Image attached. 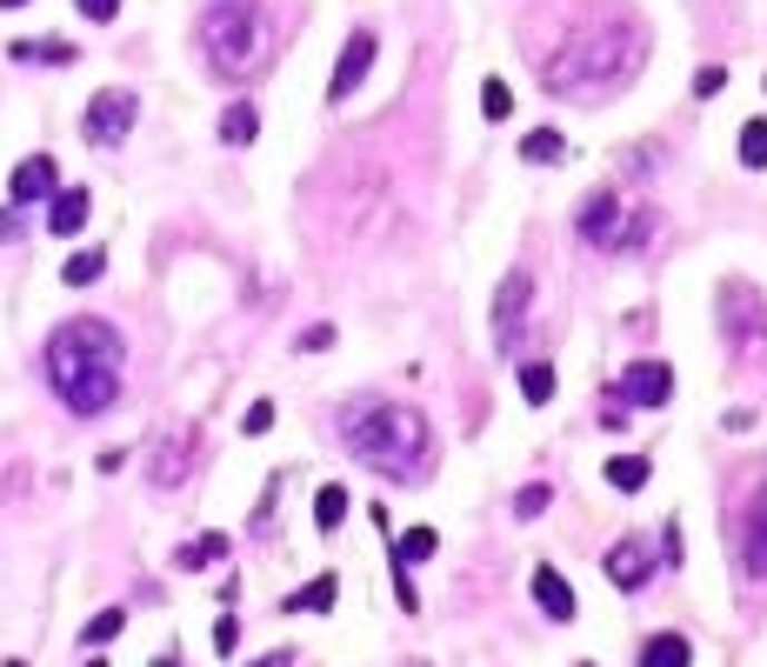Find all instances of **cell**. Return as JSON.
<instances>
[{
    "label": "cell",
    "mask_w": 767,
    "mask_h": 667,
    "mask_svg": "<svg viewBox=\"0 0 767 667\" xmlns=\"http://www.w3.org/2000/svg\"><path fill=\"white\" fill-rule=\"evenodd\" d=\"M47 388L67 401V414H80V421H94V414H107L114 401H120V367H127V341H120V327L114 321H67V327H53L47 334Z\"/></svg>",
    "instance_id": "obj_1"
},
{
    "label": "cell",
    "mask_w": 767,
    "mask_h": 667,
    "mask_svg": "<svg viewBox=\"0 0 767 667\" xmlns=\"http://www.w3.org/2000/svg\"><path fill=\"white\" fill-rule=\"evenodd\" d=\"M341 441L361 468H374L387 481H414L434 461V434L407 401H354L341 414Z\"/></svg>",
    "instance_id": "obj_2"
},
{
    "label": "cell",
    "mask_w": 767,
    "mask_h": 667,
    "mask_svg": "<svg viewBox=\"0 0 767 667\" xmlns=\"http://www.w3.org/2000/svg\"><path fill=\"white\" fill-rule=\"evenodd\" d=\"M200 53H207V67L214 73H247L254 60H260V13H254V0H214L207 13H200Z\"/></svg>",
    "instance_id": "obj_3"
},
{
    "label": "cell",
    "mask_w": 767,
    "mask_h": 667,
    "mask_svg": "<svg viewBox=\"0 0 767 667\" xmlns=\"http://www.w3.org/2000/svg\"><path fill=\"white\" fill-rule=\"evenodd\" d=\"M574 227H581V241L601 247V254H635V247L655 234V207H641L635 194L608 187V194H594V200L574 214Z\"/></svg>",
    "instance_id": "obj_4"
},
{
    "label": "cell",
    "mask_w": 767,
    "mask_h": 667,
    "mask_svg": "<svg viewBox=\"0 0 767 667\" xmlns=\"http://www.w3.org/2000/svg\"><path fill=\"white\" fill-rule=\"evenodd\" d=\"M134 120H140V100H134L127 87H100V94L87 100V114H80V134H87L94 147H120V140L134 134Z\"/></svg>",
    "instance_id": "obj_5"
},
{
    "label": "cell",
    "mask_w": 767,
    "mask_h": 667,
    "mask_svg": "<svg viewBox=\"0 0 767 667\" xmlns=\"http://www.w3.org/2000/svg\"><path fill=\"white\" fill-rule=\"evenodd\" d=\"M528 301H534V281L514 267V274L501 281V294H494V347H501V354H514V341H521V327H528Z\"/></svg>",
    "instance_id": "obj_6"
},
{
    "label": "cell",
    "mask_w": 767,
    "mask_h": 667,
    "mask_svg": "<svg viewBox=\"0 0 767 667\" xmlns=\"http://www.w3.org/2000/svg\"><path fill=\"white\" fill-rule=\"evenodd\" d=\"M621 408H668L675 401V367L668 361H635V367H621Z\"/></svg>",
    "instance_id": "obj_7"
},
{
    "label": "cell",
    "mask_w": 767,
    "mask_h": 667,
    "mask_svg": "<svg viewBox=\"0 0 767 667\" xmlns=\"http://www.w3.org/2000/svg\"><path fill=\"white\" fill-rule=\"evenodd\" d=\"M367 67H374V33H367V27H354V33H347V47H341V60H334L327 100H347V94L367 80Z\"/></svg>",
    "instance_id": "obj_8"
},
{
    "label": "cell",
    "mask_w": 767,
    "mask_h": 667,
    "mask_svg": "<svg viewBox=\"0 0 767 667\" xmlns=\"http://www.w3.org/2000/svg\"><path fill=\"white\" fill-rule=\"evenodd\" d=\"M601 568H608V581H614L621 595H641L648 575H655V555H648L641 541H614V548L601 555Z\"/></svg>",
    "instance_id": "obj_9"
},
{
    "label": "cell",
    "mask_w": 767,
    "mask_h": 667,
    "mask_svg": "<svg viewBox=\"0 0 767 667\" xmlns=\"http://www.w3.org/2000/svg\"><path fill=\"white\" fill-rule=\"evenodd\" d=\"M60 187V174H53V160L47 154H33V160H20L13 167V180H7V194H13V207H27V200H47Z\"/></svg>",
    "instance_id": "obj_10"
},
{
    "label": "cell",
    "mask_w": 767,
    "mask_h": 667,
    "mask_svg": "<svg viewBox=\"0 0 767 667\" xmlns=\"http://www.w3.org/2000/svg\"><path fill=\"white\" fill-rule=\"evenodd\" d=\"M47 200H53L47 227H53L60 241H67V234H80V227H87V214H94V194H87V187H53Z\"/></svg>",
    "instance_id": "obj_11"
},
{
    "label": "cell",
    "mask_w": 767,
    "mask_h": 667,
    "mask_svg": "<svg viewBox=\"0 0 767 667\" xmlns=\"http://www.w3.org/2000/svg\"><path fill=\"white\" fill-rule=\"evenodd\" d=\"M534 601H541V615H548V621H574V588H568V581H561V568H548V561L534 568Z\"/></svg>",
    "instance_id": "obj_12"
},
{
    "label": "cell",
    "mask_w": 767,
    "mask_h": 667,
    "mask_svg": "<svg viewBox=\"0 0 767 667\" xmlns=\"http://www.w3.org/2000/svg\"><path fill=\"white\" fill-rule=\"evenodd\" d=\"M187 461H194V434H167L160 454H154V488H180Z\"/></svg>",
    "instance_id": "obj_13"
},
{
    "label": "cell",
    "mask_w": 767,
    "mask_h": 667,
    "mask_svg": "<svg viewBox=\"0 0 767 667\" xmlns=\"http://www.w3.org/2000/svg\"><path fill=\"white\" fill-rule=\"evenodd\" d=\"M7 53H13V60H27V67H73V60H80V47H73V40H13Z\"/></svg>",
    "instance_id": "obj_14"
},
{
    "label": "cell",
    "mask_w": 767,
    "mask_h": 667,
    "mask_svg": "<svg viewBox=\"0 0 767 667\" xmlns=\"http://www.w3.org/2000/svg\"><path fill=\"white\" fill-rule=\"evenodd\" d=\"M334 601H341V575H314V581H307L301 595H287L281 608H287V615H301V608H307V615H327Z\"/></svg>",
    "instance_id": "obj_15"
},
{
    "label": "cell",
    "mask_w": 767,
    "mask_h": 667,
    "mask_svg": "<svg viewBox=\"0 0 767 667\" xmlns=\"http://www.w3.org/2000/svg\"><path fill=\"white\" fill-rule=\"evenodd\" d=\"M254 134H260V114H254L247 100H234V107L220 114V140H227V147H254Z\"/></svg>",
    "instance_id": "obj_16"
},
{
    "label": "cell",
    "mask_w": 767,
    "mask_h": 667,
    "mask_svg": "<svg viewBox=\"0 0 767 667\" xmlns=\"http://www.w3.org/2000/svg\"><path fill=\"white\" fill-rule=\"evenodd\" d=\"M641 667H695V648H688L681 635H655V641L641 648Z\"/></svg>",
    "instance_id": "obj_17"
},
{
    "label": "cell",
    "mask_w": 767,
    "mask_h": 667,
    "mask_svg": "<svg viewBox=\"0 0 767 667\" xmlns=\"http://www.w3.org/2000/svg\"><path fill=\"white\" fill-rule=\"evenodd\" d=\"M521 160H534V167H554V160H568V140H561L554 127H534V134L521 140Z\"/></svg>",
    "instance_id": "obj_18"
},
{
    "label": "cell",
    "mask_w": 767,
    "mask_h": 667,
    "mask_svg": "<svg viewBox=\"0 0 767 667\" xmlns=\"http://www.w3.org/2000/svg\"><path fill=\"white\" fill-rule=\"evenodd\" d=\"M100 274H107V254H100V247H80V254H67V267H60V281H67V287H94Z\"/></svg>",
    "instance_id": "obj_19"
},
{
    "label": "cell",
    "mask_w": 767,
    "mask_h": 667,
    "mask_svg": "<svg viewBox=\"0 0 767 667\" xmlns=\"http://www.w3.org/2000/svg\"><path fill=\"white\" fill-rule=\"evenodd\" d=\"M608 488H614V494H641V488H648V461H641V454H614V461H608Z\"/></svg>",
    "instance_id": "obj_20"
},
{
    "label": "cell",
    "mask_w": 767,
    "mask_h": 667,
    "mask_svg": "<svg viewBox=\"0 0 767 667\" xmlns=\"http://www.w3.org/2000/svg\"><path fill=\"white\" fill-rule=\"evenodd\" d=\"M341 521H347V488H341V481H327V488L314 494V528H321V534H334Z\"/></svg>",
    "instance_id": "obj_21"
},
{
    "label": "cell",
    "mask_w": 767,
    "mask_h": 667,
    "mask_svg": "<svg viewBox=\"0 0 767 667\" xmlns=\"http://www.w3.org/2000/svg\"><path fill=\"white\" fill-rule=\"evenodd\" d=\"M741 555H748V575H767V494H761V508L748 514V534H741Z\"/></svg>",
    "instance_id": "obj_22"
},
{
    "label": "cell",
    "mask_w": 767,
    "mask_h": 667,
    "mask_svg": "<svg viewBox=\"0 0 767 667\" xmlns=\"http://www.w3.org/2000/svg\"><path fill=\"white\" fill-rule=\"evenodd\" d=\"M521 401H528V408H548V401H554V367H548V361H528V367H521Z\"/></svg>",
    "instance_id": "obj_23"
},
{
    "label": "cell",
    "mask_w": 767,
    "mask_h": 667,
    "mask_svg": "<svg viewBox=\"0 0 767 667\" xmlns=\"http://www.w3.org/2000/svg\"><path fill=\"white\" fill-rule=\"evenodd\" d=\"M227 555V534H200V541H187L180 555H174V568H214Z\"/></svg>",
    "instance_id": "obj_24"
},
{
    "label": "cell",
    "mask_w": 767,
    "mask_h": 667,
    "mask_svg": "<svg viewBox=\"0 0 767 667\" xmlns=\"http://www.w3.org/2000/svg\"><path fill=\"white\" fill-rule=\"evenodd\" d=\"M120 628H127V608H100V615H94V621L80 628V641H87V648H107V641H114Z\"/></svg>",
    "instance_id": "obj_25"
},
{
    "label": "cell",
    "mask_w": 767,
    "mask_h": 667,
    "mask_svg": "<svg viewBox=\"0 0 767 667\" xmlns=\"http://www.w3.org/2000/svg\"><path fill=\"white\" fill-rule=\"evenodd\" d=\"M481 114H488V120H508V114H514V94H508V80H501V73H488V80H481Z\"/></svg>",
    "instance_id": "obj_26"
},
{
    "label": "cell",
    "mask_w": 767,
    "mask_h": 667,
    "mask_svg": "<svg viewBox=\"0 0 767 667\" xmlns=\"http://www.w3.org/2000/svg\"><path fill=\"white\" fill-rule=\"evenodd\" d=\"M741 167H748V174L767 167V120H748V127H741Z\"/></svg>",
    "instance_id": "obj_27"
},
{
    "label": "cell",
    "mask_w": 767,
    "mask_h": 667,
    "mask_svg": "<svg viewBox=\"0 0 767 667\" xmlns=\"http://www.w3.org/2000/svg\"><path fill=\"white\" fill-rule=\"evenodd\" d=\"M541 508H548V488H541V481H534V488H521V494H514V514H521V521H534V514H541Z\"/></svg>",
    "instance_id": "obj_28"
},
{
    "label": "cell",
    "mask_w": 767,
    "mask_h": 667,
    "mask_svg": "<svg viewBox=\"0 0 767 667\" xmlns=\"http://www.w3.org/2000/svg\"><path fill=\"white\" fill-rule=\"evenodd\" d=\"M267 428H274V401H254L247 421H240V434H267Z\"/></svg>",
    "instance_id": "obj_29"
},
{
    "label": "cell",
    "mask_w": 767,
    "mask_h": 667,
    "mask_svg": "<svg viewBox=\"0 0 767 667\" xmlns=\"http://www.w3.org/2000/svg\"><path fill=\"white\" fill-rule=\"evenodd\" d=\"M214 648H220V655H234V648H240V621H234V615H220V621H214Z\"/></svg>",
    "instance_id": "obj_30"
},
{
    "label": "cell",
    "mask_w": 767,
    "mask_h": 667,
    "mask_svg": "<svg viewBox=\"0 0 767 667\" xmlns=\"http://www.w3.org/2000/svg\"><path fill=\"white\" fill-rule=\"evenodd\" d=\"M721 87H728V67H701V73H695V94H701V100L721 94Z\"/></svg>",
    "instance_id": "obj_31"
},
{
    "label": "cell",
    "mask_w": 767,
    "mask_h": 667,
    "mask_svg": "<svg viewBox=\"0 0 767 667\" xmlns=\"http://www.w3.org/2000/svg\"><path fill=\"white\" fill-rule=\"evenodd\" d=\"M73 7H80L87 20H114V13H120V0H73Z\"/></svg>",
    "instance_id": "obj_32"
},
{
    "label": "cell",
    "mask_w": 767,
    "mask_h": 667,
    "mask_svg": "<svg viewBox=\"0 0 767 667\" xmlns=\"http://www.w3.org/2000/svg\"><path fill=\"white\" fill-rule=\"evenodd\" d=\"M301 347H307V354H321V347H334V327H307V334H301Z\"/></svg>",
    "instance_id": "obj_33"
},
{
    "label": "cell",
    "mask_w": 767,
    "mask_h": 667,
    "mask_svg": "<svg viewBox=\"0 0 767 667\" xmlns=\"http://www.w3.org/2000/svg\"><path fill=\"white\" fill-rule=\"evenodd\" d=\"M661 555H668V561H675V568H681V528H675V521H668V528H661Z\"/></svg>",
    "instance_id": "obj_34"
},
{
    "label": "cell",
    "mask_w": 767,
    "mask_h": 667,
    "mask_svg": "<svg viewBox=\"0 0 767 667\" xmlns=\"http://www.w3.org/2000/svg\"><path fill=\"white\" fill-rule=\"evenodd\" d=\"M247 667H294V655L281 648V655H260V661H247Z\"/></svg>",
    "instance_id": "obj_35"
},
{
    "label": "cell",
    "mask_w": 767,
    "mask_h": 667,
    "mask_svg": "<svg viewBox=\"0 0 767 667\" xmlns=\"http://www.w3.org/2000/svg\"><path fill=\"white\" fill-rule=\"evenodd\" d=\"M0 241H13V214H0Z\"/></svg>",
    "instance_id": "obj_36"
},
{
    "label": "cell",
    "mask_w": 767,
    "mask_h": 667,
    "mask_svg": "<svg viewBox=\"0 0 767 667\" xmlns=\"http://www.w3.org/2000/svg\"><path fill=\"white\" fill-rule=\"evenodd\" d=\"M154 667H180V661H174V655H160V661H154Z\"/></svg>",
    "instance_id": "obj_37"
},
{
    "label": "cell",
    "mask_w": 767,
    "mask_h": 667,
    "mask_svg": "<svg viewBox=\"0 0 767 667\" xmlns=\"http://www.w3.org/2000/svg\"><path fill=\"white\" fill-rule=\"evenodd\" d=\"M0 7H27V0H0Z\"/></svg>",
    "instance_id": "obj_38"
},
{
    "label": "cell",
    "mask_w": 767,
    "mask_h": 667,
    "mask_svg": "<svg viewBox=\"0 0 767 667\" xmlns=\"http://www.w3.org/2000/svg\"><path fill=\"white\" fill-rule=\"evenodd\" d=\"M7 667H27V661H7Z\"/></svg>",
    "instance_id": "obj_39"
},
{
    "label": "cell",
    "mask_w": 767,
    "mask_h": 667,
    "mask_svg": "<svg viewBox=\"0 0 767 667\" xmlns=\"http://www.w3.org/2000/svg\"><path fill=\"white\" fill-rule=\"evenodd\" d=\"M87 667H107V661H87Z\"/></svg>",
    "instance_id": "obj_40"
},
{
    "label": "cell",
    "mask_w": 767,
    "mask_h": 667,
    "mask_svg": "<svg viewBox=\"0 0 767 667\" xmlns=\"http://www.w3.org/2000/svg\"><path fill=\"white\" fill-rule=\"evenodd\" d=\"M407 667H427V661H407Z\"/></svg>",
    "instance_id": "obj_41"
}]
</instances>
